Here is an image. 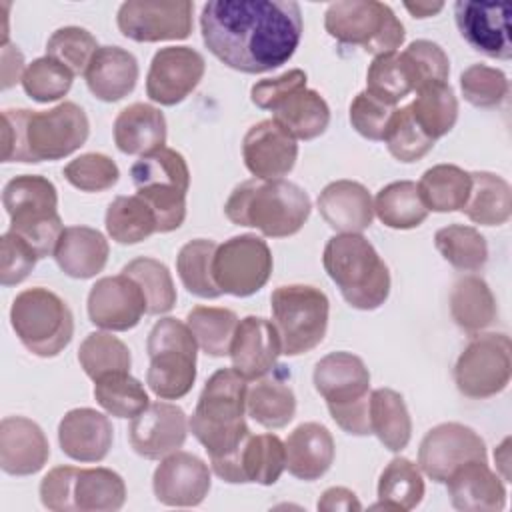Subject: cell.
<instances>
[{"instance_id":"1","label":"cell","mask_w":512,"mask_h":512,"mask_svg":"<svg viewBox=\"0 0 512 512\" xmlns=\"http://www.w3.org/2000/svg\"><path fill=\"white\" fill-rule=\"evenodd\" d=\"M200 32L222 64L244 74H262L296 52L302 12L294 0H212L202 6Z\"/></svg>"},{"instance_id":"2","label":"cell","mask_w":512,"mask_h":512,"mask_svg":"<svg viewBox=\"0 0 512 512\" xmlns=\"http://www.w3.org/2000/svg\"><path fill=\"white\" fill-rule=\"evenodd\" d=\"M90 134L86 112L74 102L50 110L2 112V162L60 160L76 152Z\"/></svg>"},{"instance_id":"3","label":"cell","mask_w":512,"mask_h":512,"mask_svg":"<svg viewBox=\"0 0 512 512\" xmlns=\"http://www.w3.org/2000/svg\"><path fill=\"white\" fill-rule=\"evenodd\" d=\"M246 382L234 368H220L202 388L188 426L208 452L210 462L234 454L250 436L244 420Z\"/></svg>"},{"instance_id":"4","label":"cell","mask_w":512,"mask_h":512,"mask_svg":"<svg viewBox=\"0 0 512 512\" xmlns=\"http://www.w3.org/2000/svg\"><path fill=\"white\" fill-rule=\"evenodd\" d=\"M312 204L294 182L252 178L238 184L224 204L226 218L236 226L258 228L268 238H286L306 224Z\"/></svg>"},{"instance_id":"5","label":"cell","mask_w":512,"mask_h":512,"mask_svg":"<svg viewBox=\"0 0 512 512\" xmlns=\"http://www.w3.org/2000/svg\"><path fill=\"white\" fill-rule=\"evenodd\" d=\"M324 270L356 310H376L390 294V272L362 234L332 236L322 254Z\"/></svg>"},{"instance_id":"6","label":"cell","mask_w":512,"mask_h":512,"mask_svg":"<svg viewBox=\"0 0 512 512\" xmlns=\"http://www.w3.org/2000/svg\"><path fill=\"white\" fill-rule=\"evenodd\" d=\"M314 388L326 400L332 420L352 436H368L370 372L352 352H330L314 366Z\"/></svg>"},{"instance_id":"7","label":"cell","mask_w":512,"mask_h":512,"mask_svg":"<svg viewBox=\"0 0 512 512\" xmlns=\"http://www.w3.org/2000/svg\"><path fill=\"white\" fill-rule=\"evenodd\" d=\"M2 204L10 216V232L24 238L38 254H54L56 242L64 230L58 214L56 186L38 174L12 178L2 192Z\"/></svg>"},{"instance_id":"8","label":"cell","mask_w":512,"mask_h":512,"mask_svg":"<svg viewBox=\"0 0 512 512\" xmlns=\"http://www.w3.org/2000/svg\"><path fill=\"white\" fill-rule=\"evenodd\" d=\"M136 194L154 210L158 232L178 230L186 218V192L190 170L184 156L172 148H160L140 156L130 168Z\"/></svg>"},{"instance_id":"9","label":"cell","mask_w":512,"mask_h":512,"mask_svg":"<svg viewBox=\"0 0 512 512\" xmlns=\"http://www.w3.org/2000/svg\"><path fill=\"white\" fill-rule=\"evenodd\" d=\"M196 340L188 324L176 318L158 320L146 342L150 366L146 384L162 400L186 396L196 380Z\"/></svg>"},{"instance_id":"10","label":"cell","mask_w":512,"mask_h":512,"mask_svg":"<svg viewBox=\"0 0 512 512\" xmlns=\"http://www.w3.org/2000/svg\"><path fill=\"white\" fill-rule=\"evenodd\" d=\"M10 324L24 348L40 358L58 356L74 336V318L68 304L42 286L16 294Z\"/></svg>"},{"instance_id":"11","label":"cell","mask_w":512,"mask_h":512,"mask_svg":"<svg viewBox=\"0 0 512 512\" xmlns=\"http://www.w3.org/2000/svg\"><path fill=\"white\" fill-rule=\"evenodd\" d=\"M324 28L340 44L362 46L374 56L396 52L406 36L392 8L376 0L332 2L324 14Z\"/></svg>"},{"instance_id":"12","label":"cell","mask_w":512,"mask_h":512,"mask_svg":"<svg viewBox=\"0 0 512 512\" xmlns=\"http://www.w3.org/2000/svg\"><path fill=\"white\" fill-rule=\"evenodd\" d=\"M270 304L282 354L300 356L324 340L330 304L320 288L308 284L278 286L270 296Z\"/></svg>"},{"instance_id":"13","label":"cell","mask_w":512,"mask_h":512,"mask_svg":"<svg viewBox=\"0 0 512 512\" xmlns=\"http://www.w3.org/2000/svg\"><path fill=\"white\" fill-rule=\"evenodd\" d=\"M512 376V344L506 334L476 336L458 356L454 382L468 398H490L500 394Z\"/></svg>"},{"instance_id":"14","label":"cell","mask_w":512,"mask_h":512,"mask_svg":"<svg viewBox=\"0 0 512 512\" xmlns=\"http://www.w3.org/2000/svg\"><path fill=\"white\" fill-rule=\"evenodd\" d=\"M272 264V252L262 238L240 234L216 246L212 278L222 294L246 298L264 288L272 274Z\"/></svg>"},{"instance_id":"15","label":"cell","mask_w":512,"mask_h":512,"mask_svg":"<svg viewBox=\"0 0 512 512\" xmlns=\"http://www.w3.org/2000/svg\"><path fill=\"white\" fill-rule=\"evenodd\" d=\"M188 0H128L118 8V30L134 42L184 40L192 32Z\"/></svg>"},{"instance_id":"16","label":"cell","mask_w":512,"mask_h":512,"mask_svg":"<svg viewBox=\"0 0 512 512\" xmlns=\"http://www.w3.org/2000/svg\"><path fill=\"white\" fill-rule=\"evenodd\" d=\"M470 460H486V444L470 426L458 422L434 426L418 448V466L434 482H446L458 466Z\"/></svg>"},{"instance_id":"17","label":"cell","mask_w":512,"mask_h":512,"mask_svg":"<svg viewBox=\"0 0 512 512\" xmlns=\"http://www.w3.org/2000/svg\"><path fill=\"white\" fill-rule=\"evenodd\" d=\"M212 470L218 478L230 484L256 482L272 486L286 470L284 442L276 434H252L240 448L220 460H212Z\"/></svg>"},{"instance_id":"18","label":"cell","mask_w":512,"mask_h":512,"mask_svg":"<svg viewBox=\"0 0 512 512\" xmlns=\"http://www.w3.org/2000/svg\"><path fill=\"white\" fill-rule=\"evenodd\" d=\"M206 70L204 56L190 46L160 48L146 76V94L162 106L180 104L202 80Z\"/></svg>"},{"instance_id":"19","label":"cell","mask_w":512,"mask_h":512,"mask_svg":"<svg viewBox=\"0 0 512 512\" xmlns=\"http://www.w3.org/2000/svg\"><path fill=\"white\" fill-rule=\"evenodd\" d=\"M510 4L508 2H474L458 0L454 18L460 36L484 56L508 60L512 56L510 42Z\"/></svg>"},{"instance_id":"20","label":"cell","mask_w":512,"mask_h":512,"mask_svg":"<svg viewBox=\"0 0 512 512\" xmlns=\"http://www.w3.org/2000/svg\"><path fill=\"white\" fill-rule=\"evenodd\" d=\"M146 314V296L136 280L126 274L96 280L88 292L90 322L102 330H132Z\"/></svg>"},{"instance_id":"21","label":"cell","mask_w":512,"mask_h":512,"mask_svg":"<svg viewBox=\"0 0 512 512\" xmlns=\"http://www.w3.org/2000/svg\"><path fill=\"white\" fill-rule=\"evenodd\" d=\"M188 434V420L182 408L170 402H150L132 418L128 440L134 452L148 460H160L182 448Z\"/></svg>"},{"instance_id":"22","label":"cell","mask_w":512,"mask_h":512,"mask_svg":"<svg viewBox=\"0 0 512 512\" xmlns=\"http://www.w3.org/2000/svg\"><path fill=\"white\" fill-rule=\"evenodd\" d=\"M210 470L204 460L190 452L176 450L162 458L152 476V490L166 506L190 508L204 502L210 492Z\"/></svg>"},{"instance_id":"23","label":"cell","mask_w":512,"mask_h":512,"mask_svg":"<svg viewBox=\"0 0 512 512\" xmlns=\"http://www.w3.org/2000/svg\"><path fill=\"white\" fill-rule=\"evenodd\" d=\"M242 156L254 178L276 180L294 168L298 144L270 118L254 124L246 132L242 140Z\"/></svg>"},{"instance_id":"24","label":"cell","mask_w":512,"mask_h":512,"mask_svg":"<svg viewBox=\"0 0 512 512\" xmlns=\"http://www.w3.org/2000/svg\"><path fill=\"white\" fill-rule=\"evenodd\" d=\"M232 368L246 380H258L274 370L282 344L274 322L260 316H246L238 320L230 344Z\"/></svg>"},{"instance_id":"25","label":"cell","mask_w":512,"mask_h":512,"mask_svg":"<svg viewBox=\"0 0 512 512\" xmlns=\"http://www.w3.org/2000/svg\"><path fill=\"white\" fill-rule=\"evenodd\" d=\"M50 456L42 428L24 416L0 422V468L12 476H30L44 468Z\"/></svg>"},{"instance_id":"26","label":"cell","mask_w":512,"mask_h":512,"mask_svg":"<svg viewBox=\"0 0 512 512\" xmlns=\"http://www.w3.org/2000/svg\"><path fill=\"white\" fill-rule=\"evenodd\" d=\"M114 430L102 412L94 408H74L58 424L62 452L76 462H100L108 456Z\"/></svg>"},{"instance_id":"27","label":"cell","mask_w":512,"mask_h":512,"mask_svg":"<svg viewBox=\"0 0 512 512\" xmlns=\"http://www.w3.org/2000/svg\"><path fill=\"white\" fill-rule=\"evenodd\" d=\"M454 508L464 512H498L506 506V488L486 460H470L446 478Z\"/></svg>"},{"instance_id":"28","label":"cell","mask_w":512,"mask_h":512,"mask_svg":"<svg viewBox=\"0 0 512 512\" xmlns=\"http://www.w3.org/2000/svg\"><path fill=\"white\" fill-rule=\"evenodd\" d=\"M316 204L324 222L342 234H360L374 220L372 196L366 186L354 180L330 182Z\"/></svg>"},{"instance_id":"29","label":"cell","mask_w":512,"mask_h":512,"mask_svg":"<svg viewBox=\"0 0 512 512\" xmlns=\"http://www.w3.org/2000/svg\"><path fill=\"white\" fill-rule=\"evenodd\" d=\"M286 470L304 482L318 480L334 462V438L326 426L318 422H304L296 426L286 442Z\"/></svg>"},{"instance_id":"30","label":"cell","mask_w":512,"mask_h":512,"mask_svg":"<svg viewBox=\"0 0 512 512\" xmlns=\"http://www.w3.org/2000/svg\"><path fill=\"white\" fill-rule=\"evenodd\" d=\"M88 90L102 102H118L128 96L138 80V62L120 46H100L86 72Z\"/></svg>"},{"instance_id":"31","label":"cell","mask_w":512,"mask_h":512,"mask_svg":"<svg viewBox=\"0 0 512 512\" xmlns=\"http://www.w3.org/2000/svg\"><path fill=\"white\" fill-rule=\"evenodd\" d=\"M108 252V240L96 228L66 226L56 242L54 260L66 276L86 280L104 270Z\"/></svg>"},{"instance_id":"32","label":"cell","mask_w":512,"mask_h":512,"mask_svg":"<svg viewBox=\"0 0 512 512\" xmlns=\"http://www.w3.org/2000/svg\"><path fill=\"white\" fill-rule=\"evenodd\" d=\"M114 144L120 152L130 156H146L164 148V114L156 106L144 102H134L126 106L114 120Z\"/></svg>"},{"instance_id":"33","label":"cell","mask_w":512,"mask_h":512,"mask_svg":"<svg viewBox=\"0 0 512 512\" xmlns=\"http://www.w3.org/2000/svg\"><path fill=\"white\" fill-rule=\"evenodd\" d=\"M274 122L294 140H314L326 132L330 124V108L326 100L310 88H300L280 100L274 108Z\"/></svg>"},{"instance_id":"34","label":"cell","mask_w":512,"mask_h":512,"mask_svg":"<svg viewBox=\"0 0 512 512\" xmlns=\"http://www.w3.org/2000/svg\"><path fill=\"white\" fill-rule=\"evenodd\" d=\"M450 314L456 326L470 336L488 328L498 316L496 300L488 284L478 276L456 280L450 292Z\"/></svg>"},{"instance_id":"35","label":"cell","mask_w":512,"mask_h":512,"mask_svg":"<svg viewBox=\"0 0 512 512\" xmlns=\"http://www.w3.org/2000/svg\"><path fill=\"white\" fill-rule=\"evenodd\" d=\"M372 434L390 452H400L408 446L412 436V420L402 394L392 388H376L368 402Z\"/></svg>"},{"instance_id":"36","label":"cell","mask_w":512,"mask_h":512,"mask_svg":"<svg viewBox=\"0 0 512 512\" xmlns=\"http://www.w3.org/2000/svg\"><path fill=\"white\" fill-rule=\"evenodd\" d=\"M248 416L270 430L284 428L296 412V396L282 376H262L246 390Z\"/></svg>"},{"instance_id":"37","label":"cell","mask_w":512,"mask_h":512,"mask_svg":"<svg viewBox=\"0 0 512 512\" xmlns=\"http://www.w3.org/2000/svg\"><path fill=\"white\" fill-rule=\"evenodd\" d=\"M472 186L462 212L482 226H500L512 214L510 184L492 172H470Z\"/></svg>"},{"instance_id":"38","label":"cell","mask_w":512,"mask_h":512,"mask_svg":"<svg viewBox=\"0 0 512 512\" xmlns=\"http://www.w3.org/2000/svg\"><path fill=\"white\" fill-rule=\"evenodd\" d=\"M74 510L102 512L120 510L126 502V484L110 468H78L72 486Z\"/></svg>"},{"instance_id":"39","label":"cell","mask_w":512,"mask_h":512,"mask_svg":"<svg viewBox=\"0 0 512 512\" xmlns=\"http://www.w3.org/2000/svg\"><path fill=\"white\" fill-rule=\"evenodd\" d=\"M416 186L428 212H456L468 200L472 178L454 164H438L428 168Z\"/></svg>"},{"instance_id":"40","label":"cell","mask_w":512,"mask_h":512,"mask_svg":"<svg viewBox=\"0 0 512 512\" xmlns=\"http://www.w3.org/2000/svg\"><path fill=\"white\" fill-rule=\"evenodd\" d=\"M424 480L420 468L408 458H392L378 480V502L374 510L408 512L422 502Z\"/></svg>"},{"instance_id":"41","label":"cell","mask_w":512,"mask_h":512,"mask_svg":"<svg viewBox=\"0 0 512 512\" xmlns=\"http://www.w3.org/2000/svg\"><path fill=\"white\" fill-rule=\"evenodd\" d=\"M408 108L422 132L434 142L448 134L458 120V100L448 82L422 86Z\"/></svg>"},{"instance_id":"42","label":"cell","mask_w":512,"mask_h":512,"mask_svg":"<svg viewBox=\"0 0 512 512\" xmlns=\"http://www.w3.org/2000/svg\"><path fill=\"white\" fill-rule=\"evenodd\" d=\"M106 230L118 244H138L158 232L154 210L138 194L116 196L106 210Z\"/></svg>"},{"instance_id":"43","label":"cell","mask_w":512,"mask_h":512,"mask_svg":"<svg viewBox=\"0 0 512 512\" xmlns=\"http://www.w3.org/2000/svg\"><path fill=\"white\" fill-rule=\"evenodd\" d=\"M374 214L388 228L410 230L426 220L428 210L420 200L416 182L398 180L390 182L376 194Z\"/></svg>"},{"instance_id":"44","label":"cell","mask_w":512,"mask_h":512,"mask_svg":"<svg viewBox=\"0 0 512 512\" xmlns=\"http://www.w3.org/2000/svg\"><path fill=\"white\" fill-rule=\"evenodd\" d=\"M186 324L196 344L214 358H222L230 352V344L238 326V316L228 308L216 306H194Z\"/></svg>"},{"instance_id":"45","label":"cell","mask_w":512,"mask_h":512,"mask_svg":"<svg viewBox=\"0 0 512 512\" xmlns=\"http://www.w3.org/2000/svg\"><path fill=\"white\" fill-rule=\"evenodd\" d=\"M216 242L206 238H196L186 242L176 256V270L184 288L198 298H218L222 290L212 278V260L216 252Z\"/></svg>"},{"instance_id":"46","label":"cell","mask_w":512,"mask_h":512,"mask_svg":"<svg viewBox=\"0 0 512 512\" xmlns=\"http://www.w3.org/2000/svg\"><path fill=\"white\" fill-rule=\"evenodd\" d=\"M434 246L442 258L458 270L476 272L488 260L486 238L472 226L450 224L434 234Z\"/></svg>"},{"instance_id":"47","label":"cell","mask_w":512,"mask_h":512,"mask_svg":"<svg viewBox=\"0 0 512 512\" xmlns=\"http://www.w3.org/2000/svg\"><path fill=\"white\" fill-rule=\"evenodd\" d=\"M96 402L116 418H134L148 404V394L130 372H112L94 380Z\"/></svg>"},{"instance_id":"48","label":"cell","mask_w":512,"mask_h":512,"mask_svg":"<svg viewBox=\"0 0 512 512\" xmlns=\"http://www.w3.org/2000/svg\"><path fill=\"white\" fill-rule=\"evenodd\" d=\"M78 362L88 378L98 380L112 372H130L132 356L120 338L108 332H90L78 348Z\"/></svg>"},{"instance_id":"49","label":"cell","mask_w":512,"mask_h":512,"mask_svg":"<svg viewBox=\"0 0 512 512\" xmlns=\"http://www.w3.org/2000/svg\"><path fill=\"white\" fill-rule=\"evenodd\" d=\"M122 274L138 282L146 296V314H166L176 304V288L168 268L148 256L134 258L122 268Z\"/></svg>"},{"instance_id":"50","label":"cell","mask_w":512,"mask_h":512,"mask_svg":"<svg viewBox=\"0 0 512 512\" xmlns=\"http://www.w3.org/2000/svg\"><path fill=\"white\" fill-rule=\"evenodd\" d=\"M398 56L412 90L448 80L450 60L446 52L432 40H414Z\"/></svg>"},{"instance_id":"51","label":"cell","mask_w":512,"mask_h":512,"mask_svg":"<svg viewBox=\"0 0 512 512\" xmlns=\"http://www.w3.org/2000/svg\"><path fill=\"white\" fill-rule=\"evenodd\" d=\"M74 74L50 56L36 58L26 66L22 76L24 92L36 102H54L68 94Z\"/></svg>"},{"instance_id":"52","label":"cell","mask_w":512,"mask_h":512,"mask_svg":"<svg viewBox=\"0 0 512 512\" xmlns=\"http://www.w3.org/2000/svg\"><path fill=\"white\" fill-rule=\"evenodd\" d=\"M96 38L80 26H64L52 32L46 42V56L64 64L74 76L84 74L94 52L98 50Z\"/></svg>"},{"instance_id":"53","label":"cell","mask_w":512,"mask_h":512,"mask_svg":"<svg viewBox=\"0 0 512 512\" xmlns=\"http://www.w3.org/2000/svg\"><path fill=\"white\" fill-rule=\"evenodd\" d=\"M384 142L388 146V152L396 160L406 164L424 158L434 148V140L422 132V128L412 118V112L408 106L396 108L388 124Z\"/></svg>"},{"instance_id":"54","label":"cell","mask_w":512,"mask_h":512,"mask_svg":"<svg viewBox=\"0 0 512 512\" xmlns=\"http://www.w3.org/2000/svg\"><path fill=\"white\" fill-rule=\"evenodd\" d=\"M366 92L390 106H396L412 92L398 52L374 56L366 74Z\"/></svg>"},{"instance_id":"55","label":"cell","mask_w":512,"mask_h":512,"mask_svg":"<svg viewBox=\"0 0 512 512\" xmlns=\"http://www.w3.org/2000/svg\"><path fill=\"white\" fill-rule=\"evenodd\" d=\"M460 90L466 102L476 108H496L508 96V78L502 70L472 64L460 74Z\"/></svg>"},{"instance_id":"56","label":"cell","mask_w":512,"mask_h":512,"mask_svg":"<svg viewBox=\"0 0 512 512\" xmlns=\"http://www.w3.org/2000/svg\"><path fill=\"white\" fill-rule=\"evenodd\" d=\"M62 174L74 188L82 192H104L118 182L120 170L110 156L88 152L70 160Z\"/></svg>"},{"instance_id":"57","label":"cell","mask_w":512,"mask_h":512,"mask_svg":"<svg viewBox=\"0 0 512 512\" xmlns=\"http://www.w3.org/2000/svg\"><path fill=\"white\" fill-rule=\"evenodd\" d=\"M394 112L396 106L384 104L364 90L350 104V124L360 136L378 142L384 140Z\"/></svg>"},{"instance_id":"58","label":"cell","mask_w":512,"mask_h":512,"mask_svg":"<svg viewBox=\"0 0 512 512\" xmlns=\"http://www.w3.org/2000/svg\"><path fill=\"white\" fill-rule=\"evenodd\" d=\"M38 262L36 250L18 234L6 232L0 240V282L2 286H14L28 278Z\"/></svg>"},{"instance_id":"59","label":"cell","mask_w":512,"mask_h":512,"mask_svg":"<svg viewBox=\"0 0 512 512\" xmlns=\"http://www.w3.org/2000/svg\"><path fill=\"white\" fill-rule=\"evenodd\" d=\"M306 80H308L306 72L300 68H294L276 78H266V80L256 82L250 90V98L258 108L272 110L288 94H292L300 88H306Z\"/></svg>"},{"instance_id":"60","label":"cell","mask_w":512,"mask_h":512,"mask_svg":"<svg viewBox=\"0 0 512 512\" xmlns=\"http://www.w3.org/2000/svg\"><path fill=\"white\" fill-rule=\"evenodd\" d=\"M74 466H56L40 482L42 506L52 512H72V486L76 478Z\"/></svg>"},{"instance_id":"61","label":"cell","mask_w":512,"mask_h":512,"mask_svg":"<svg viewBox=\"0 0 512 512\" xmlns=\"http://www.w3.org/2000/svg\"><path fill=\"white\" fill-rule=\"evenodd\" d=\"M24 56L18 50V46L14 44H2V64H0V72H2V90H8L10 86H14L18 80L22 82L24 76Z\"/></svg>"},{"instance_id":"62","label":"cell","mask_w":512,"mask_h":512,"mask_svg":"<svg viewBox=\"0 0 512 512\" xmlns=\"http://www.w3.org/2000/svg\"><path fill=\"white\" fill-rule=\"evenodd\" d=\"M318 510L320 512H334V510L350 512V510H362V504L352 490H348L344 486H332L320 496Z\"/></svg>"},{"instance_id":"63","label":"cell","mask_w":512,"mask_h":512,"mask_svg":"<svg viewBox=\"0 0 512 512\" xmlns=\"http://www.w3.org/2000/svg\"><path fill=\"white\" fill-rule=\"evenodd\" d=\"M404 8L414 16V18H428L438 14L444 4L442 2H404Z\"/></svg>"},{"instance_id":"64","label":"cell","mask_w":512,"mask_h":512,"mask_svg":"<svg viewBox=\"0 0 512 512\" xmlns=\"http://www.w3.org/2000/svg\"><path fill=\"white\" fill-rule=\"evenodd\" d=\"M508 446H510V438H506V440L496 448V452H494V460H496V464H498V468H500L504 480L510 478V470H508V466H510V448H508Z\"/></svg>"}]
</instances>
